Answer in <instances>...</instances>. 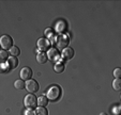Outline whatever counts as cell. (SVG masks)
Segmentation results:
<instances>
[{"mask_svg": "<svg viewBox=\"0 0 121 115\" xmlns=\"http://www.w3.org/2000/svg\"><path fill=\"white\" fill-rule=\"evenodd\" d=\"M24 115H34V112L31 109H26V111L24 112Z\"/></svg>", "mask_w": 121, "mask_h": 115, "instance_id": "44dd1931", "label": "cell"}, {"mask_svg": "<svg viewBox=\"0 0 121 115\" xmlns=\"http://www.w3.org/2000/svg\"><path fill=\"white\" fill-rule=\"evenodd\" d=\"M14 86H15L16 90H23L24 87H25V82L23 81V80H16L15 82H14Z\"/></svg>", "mask_w": 121, "mask_h": 115, "instance_id": "e0dca14e", "label": "cell"}, {"mask_svg": "<svg viewBox=\"0 0 121 115\" xmlns=\"http://www.w3.org/2000/svg\"><path fill=\"white\" fill-rule=\"evenodd\" d=\"M101 115H107V114H105V113H101Z\"/></svg>", "mask_w": 121, "mask_h": 115, "instance_id": "7402d4cb", "label": "cell"}, {"mask_svg": "<svg viewBox=\"0 0 121 115\" xmlns=\"http://www.w3.org/2000/svg\"><path fill=\"white\" fill-rule=\"evenodd\" d=\"M31 77H32V70H31V68L30 67H24V68H22V70H21V78H22V80H30L31 79Z\"/></svg>", "mask_w": 121, "mask_h": 115, "instance_id": "9c48e42d", "label": "cell"}, {"mask_svg": "<svg viewBox=\"0 0 121 115\" xmlns=\"http://www.w3.org/2000/svg\"><path fill=\"white\" fill-rule=\"evenodd\" d=\"M47 56L45 54V52H39L37 54V62L39 64H44L46 61H47Z\"/></svg>", "mask_w": 121, "mask_h": 115, "instance_id": "8fae6325", "label": "cell"}, {"mask_svg": "<svg viewBox=\"0 0 121 115\" xmlns=\"http://www.w3.org/2000/svg\"><path fill=\"white\" fill-rule=\"evenodd\" d=\"M62 59L65 60V61H69L71 60L72 58L74 56V49L71 47H66L62 50Z\"/></svg>", "mask_w": 121, "mask_h": 115, "instance_id": "ba28073f", "label": "cell"}, {"mask_svg": "<svg viewBox=\"0 0 121 115\" xmlns=\"http://www.w3.org/2000/svg\"><path fill=\"white\" fill-rule=\"evenodd\" d=\"M25 87L30 94H33V93H37L39 91V83H38L35 80H27L25 83Z\"/></svg>", "mask_w": 121, "mask_h": 115, "instance_id": "277c9868", "label": "cell"}, {"mask_svg": "<svg viewBox=\"0 0 121 115\" xmlns=\"http://www.w3.org/2000/svg\"><path fill=\"white\" fill-rule=\"evenodd\" d=\"M37 45H38V49H39L40 51L45 52L46 50L49 49L50 43H49V41H48L47 38L42 37V38H40L39 41H38V44H37Z\"/></svg>", "mask_w": 121, "mask_h": 115, "instance_id": "5b68a950", "label": "cell"}, {"mask_svg": "<svg viewBox=\"0 0 121 115\" xmlns=\"http://www.w3.org/2000/svg\"><path fill=\"white\" fill-rule=\"evenodd\" d=\"M8 59H9L8 52L5 50H0V63H4Z\"/></svg>", "mask_w": 121, "mask_h": 115, "instance_id": "2e32d148", "label": "cell"}, {"mask_svg": "<svg viewBox=\"0 0 121 115\" xmlns=\"http://www.w3.org/2000/svg\"><path fill=\"white\" fill-rule=\"evenodd\" d=\"M48 103V99L46 96H41V97H38V104L40 107H46Z\"/></svg>", "mask_w": 121, "mask_h": 115, "instance_id": "4fadbf2b", "label": "cell"}, {"mask_svg": "<svg viewBox=\"0 0 121 115\" xmlns=\"http://www.w3.org/2000/svg\"><path fill=\"white\" fill-rule=\"evenodd\" d=\"M69 37L66 35H63V34H61V35H59L57 37V41H56V44H57V46L59 48H61V49H64V48H66L69 46Z\"/></svg>", "mask_w": 121, "mask_h": 115, "instance_id": "8992f818", "label": "cell"}, {"mask_svg": "<svg viewBox=\"0 0 121 115\" xmlns=\"http://www.w3.org/2000/svg\"><path fill=\"white\" fill-rule=\"evenodd\" d=\"M121 87V80L120 79H115L112 81V88L115 91H120Z\"/></svg>", "mask_w": 121, "mask_h": 115, "instance_id": "ac0fdd59", "label": "cell"}, {"mask_svg": "<svg viewBox=\"0 0 121 115\" xmlns=\"http://www.w3.org/2000/svg\"><path fill=\"white\" fill-rule=\"evenodd\" d=\"M8 68L9 69H14V68L17 67V65H18V60H17V58H15V56H10L9 59H8Z\"/></svg>", "mask_w": 121, "mask_h": 115, "instance_id": "30bf717a", "label": "cell"}, {"mask_svg": "<svg viewBox=\"0 0 121 115\" xmlns=\"http://www.w3.org/2000/svg\"><path fill=\"white\" fill-rule=\"evenodd\" d=\"M114 76H115V78L116 79H120V77H121V69L120 68H116V69L114 70Z\"/></svg>", "mask_w": 121, "mask_h": 115, "instance_id": "ffe728a7", "label": "cell"}, {"mask_svg": "<svg viewBox=\"0 0 121 115\" xmlns=\"http://www.w3.org/2000/svg\"><path fill=\"white\" fill-rule=\"evenodd\" d=\"M45 36L46 37H54V32H53V29H50V28H48V29H46L45 31Z\"/></svg>", "mask_w": 121, "mask_h": 115, "instance_id": "d6986e66", "label": "cell"}, {"mask_svg": "<svg viewBox=\"0 0 121 115\" xmlns=\"http://www.w3.org/2000/svg\"><path fill=\"white\" fill-rule=\"evenodd\" d=\"M10 53H11L12 56L17 58V56H19V53H21V50L18 49V47H16V46H12V47L10 48Z\"/></svg>", "mask_w": 121, "mask_h": 115, "instance_id": "9a60e30c", "label": "cell"}, {"mask_svg": "<svg viewBox=\"0 0 121 115\" xmlns=\"http://www.w3.org/2000/svg\"><path fill=\"white\" fill-rule=\"evenodd\" d=\"M34 115H48V111L45 107H39L35 110V113Z\"/></svg>", "mask_w": 121, "mask_h": 115, "instance_id": "5bb4252c", "label": "cell"}, {"mask_svg": "<svg viewBox=\"0 0 121 115\" xmlns=\"http://www.w3.org/2000/svg\"><path fill=\"white\" fill-rule=\"evenodd\" d=\"M0 48H1V47H0Z\"/></svg>", "mask_w": 121, "mask_h": 115, "instance_id": "603a6c76", "label": "cell"}, {"mask_svg": "<svg viewBox=\"0 0 121 115\" xmlns=\"http://www.w3.org/2000/svg\"><path fill=\"white\" fill-rule=\"evenodd\" d=\"M13 46V40L10 35H2L0 37V47L3 50L10 49Z\"/></svg>", "mask_w": 121, "mask_h": 115, "instance_id": "3957f363", "label": "cell"}, {"mask_svg": "<svg viewBox=\"0 0 121 115\" xmlns=\"http://www.w3.org/2000/svg\"><path fill=\"white\" fill-rule=\"evenodd\" d=\"M24 104L26 109H34L38 104V97H35L33 94H29L24 98Z\"/></svg>", "mask_w": 121, "mask_h": 115, "instance_id": "7a4b0ae2", "label": "cell"}, {"mask_svg": "<svg viewBox=\"0 0 121 115\" xmlns=\"http://www.w3.org/2000/svg\"><path fill=\"white\" fill-rule=\"evenodd\" d=\"M54 70H55L56 72H58V74H60V72H62L64 70V64L62 63V62H57V63L55 64V66H54Z\"/></svg>", "mask_w": 121, "mask_h": 115, "instance_id": "7c38bea8", "label": "cell"}, {"mask_svg": "<svg viewBox=\"0 0 121 115\" xmlns=\"http://www.w3.org/2000/svg\"><path fill=\"white\" fill-rule=\"evenodd\" d=\"M61 88L58 85H52L47 90V93H46V97H47L48 100L50 101H57L58 99L61 96Z\"/></svg>", "mask_w": 121, "mask_h": 115, "instance_id": "6da1fadb", "label": "cell"}, {"mask_svg": "<svg viewBox=\"0 0 121 115\" xmlns=\"http://www.w3.org/2000/svg\"><path fill=\"white\" fill-rule=\"evenodd\" d=\"M47 59L50 60V61H58V60L60 59V53L59 51H58L56 48H50V49H48V52H47Z\"/></svg>", "mask_w": 121, "mask_h": 115, "instance_id": "52a82bcc", "label": "cell"}]
</instances>
